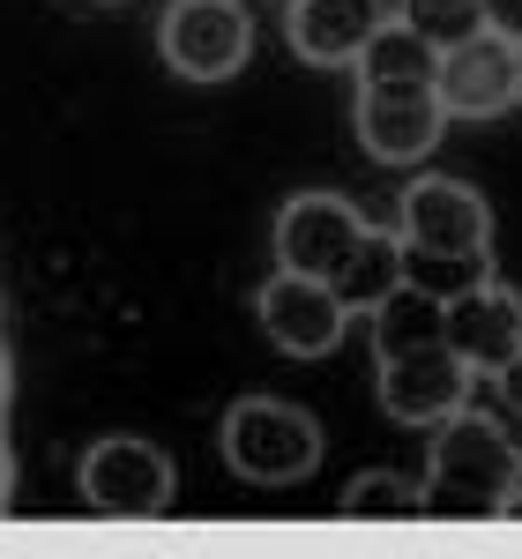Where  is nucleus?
Instances as JSON below:
<instances>
[{
    "label": "nucleus",
    "mask_w": 522,
    "mask_h": 559,
    "mask_svg": "<svg viewBox=\"0 0 522 559\" xmlns=\"http://www.w3.org/2000/svg\"><path fill=\"white\" fill-rule=\"evenodd\" d=\"M373 8H381V15H389V8H403V0H373Z\"/></svg>",
    "instance_id": "obj_21"
},
{
    "label": "nucleus",
    "mask_w": 522,
    "mask_h": 559,
    "mask_svg": "<svg viewBox=\"0 0 522 559\" xmlns=\"http://www.w3.org/2000/svg\"><path fill=\"white\" fill-rule=\"evenodd\" d=\"M344 515L403 522V515H418V485H411V477H389V471H366V477L344 485Z\"/></svg>",
    "instance_id": "obj_16"
},
{
    "label": "nucleus",
    "mask_w": 522,
    "mask_h": 559,
    "mask_svg": "<svg viewBox=\"0 0 522 559\" xmlns=\"http://www.w3.org/2000/svg\"><path fill=\"white\" fill-rule=\"evenodd\" d=\"M83 500L97 515H165L173 508V463H165V448H150V440H134V432H112V440H97L83 455Z\"/></svg>",
    "instance_id": "obj_6"
},
{
    "label": "nucleus",
    "mask_w": 522,
    "mask_h": 559,
    "mask_svg": "<svg viewBox=\"0 0 522 559\" xmlns=\"http://www.w3.org/2000/svg\"><path fill=\"white\" fill-rule=\"evenodd\" d=\"M224 463L247 485H299L321 463V426L276 395H247L224 411Z\"/></svg>",
    "instance_id": "obj_3"
},
{
    "label": "nucleus",
    "mask_w": 522,
    "mask_h": 559,
    "mask_svg": "<svg viewBox=\"0 0 522 559\" xmlns=\"http://www.w3.org/2000/svg\"><path fill=\"white\" fill-rule=\"evenodd\" d=\"M157 52L187 83H232L254 52V15L239 0H173L157 23Z\"/></svg>",
    "instance_id": "obj_4"
},
{
    "label": "nucleus",
    "mask_w": 522,
    "mask_h": 559,
    "mask_svg": "<svg viewBox=\"0 0 522 559\" xmlns=\"http://www.w3.org/2000/svg\"><path fill=\"white\" fill-rule=\"evenodd\" d=\"M515 485H522V455L508 448V432L493 418H478L471 403L434 418V471L418 485V515H448V522L508 515Z\"/></svg>",
    "instance_id": "obj_2"
},
{
    "label": "nucleus",
    "mask_w": 522,
    "mask_h": 559,
    "mask_svg": "<svg viewBox=\"0 0 522 559\" xmlns=\"http://www.w3.org/2000/svg\"><path fill=\"white\" fill-rule=\"evenodd\" d=\"M381 23H389V15H381L373 0H292L284 38H292V52L313 60V68H351Z\"/></svg>",
    "instance_id": "obj_12"
},
{
    "label": "nucleus",
    "mask_w": 522,
    "mask_h": 559,
    "mask_svg": "<svg viewBox=\"0 0 522 559\" xmlns=\"http://www.w3.org/2000/svg\"><path fill=\"white\" fill-rule=\"evenodd\" d=\"M440 97L434 83H358V142L381 165H418L440 142Z\"/></svg>",
    "instance_id": "obj_10"
},
{
    "label": "nucleus",
    "mask_w": 522,
    "mask_h": 559,
    "mask_svg": "<svg viewBox=\"0 0 522 559\" xmlns=\"http://www.w3.org/2000/svg\"><path fill=\"white\" fill-rule=\"evenodd\" d=\"M515 97H522V45H515Z\"/></svg>",
    "instance_id": "obj_20"
},
{
    "label": "nucleus",
    "mask_w": 522,
    "mask_h": 559,
    "mask_svg": "<svg viewBox=\"0 0 522 559\" xmlns=\"http://www.w3.org/2000/svg\"><path fill=\"white\" fill-rule=\"evenodd\" d=\"M434 60H440V45L418 23H381L351 68H358V83H434Z\"/></svg>",
    "instance_id": "obj_14"
},
{
    "label": "nucleus",
    "mask_w": 522,
    "mask_h": 559,
    "mask_svg": "<svg viewBox=\"0 0 522 559\" xmlns=\"http://www.w3.org/2000/svg\"><path fill=\"white\" fill-rule=\"evenodd\" d=\"M485 31H500L508 45H522V0H478Z\"/></svg>",
    "instance_id": "obj_17"
},
{
    "label": "nucleus",
    "mask_w": 522,
    "mask_h": 559,
    "mask_svg": "<svg viewBox=\"0 0 522 559\" xmlns=\"http://www.w3.org/2000/svg\"><path fill=\"white\" fill-rule=\"evenodd\" d=\"M395 239H403V276L426 284L434 299L463 292L485 276V247H493V210L478 187L448 173H426L395 194Z\"/></svg>",
    "instance_id": "obj_1"
},
{
    "label": "nucleus",
    "mask_w": 522,
    "mask_h": 559,
    "mask_svg": "<svg viewBox=\"0 0 522 559\" xmlns=\"http://www.w3.org/2000/svg\"><path fill=\"white\" fill-rule=\"evenodd\" d=\"M395 284H403V239L395 231H373L366 224V239H358V254L344 261V276H336V299L351 313H366L373 299H389Z\"/></svg>",
    "instance_id": "obj_15"
},
{
    "label": "nucleus",
    "mask_w": 522,
    "mask_h": 559,
    "mask_svg": "<svg viewBox=\"0 0 522 559\" xmlns=\"http://www.w3.org/2000/svg\"><path fill=\"white\" fill-rule=\"evenodd\" d=\"M434 97H440V112H455V120H493V112H508V105H515V45L500 38V31L440 45Z\"/></svg>",
    "instance_id": "obj_9"
},
{
    "label": "nucleus",
    "mask_w": 522,
    "mask_h": 559,
    "mask_svg": "<svg viewBox=\"0 0 522 559\" xmlns=\"http://www.w3.org/2000/svg\"><path fill=\"white\" fill-rule=\"evenodd\" d=\"M358 239H366V216L351 210L344 194H299V202H284V216H276V261L292 276L336 284L344 261L358 254Z\"/></svg>",
    "instance_id": "obj_7"
},
{
    "label": "nucleus",
    "mask_w": 522,
    "mask_h": 559,
    "mask_svg": "<svg viewBox=\"0 0 522 559\" xmlns=\"http://www.w3.org/2000/svg\"><path fill=\"white\" fill-rule=\"evenodd\" d=\"M500 395H508V411H522V350L500 366Z\"/></svg>",
    "instance_id": "obj_19"
},
{
    "label": "nucleus",
    "mask_w": 522,
    "mask_h": 559,
    "mask_svg": "<svg viewBox=\"0 0 522 559\" xmlns=\"http://www.w3.org/2000/svg\"><path fill=\"white\" fill-rule=\"evenodd\" d=\"M455 403H471V366L448 344H418V350L381 358V411L395 426H434Z\"/></svg>",
    "instance_id": "obj_11"
},
{
    "label": "nucleus",
    "mask_w": 522,
    "mask_h": 559,
    "mask_svg": "<svg viewBox=\"0 0 522 559\" xmlns=\"http://www.w3.org/2000/svg\"><path fill=\"white\" fill-rule=\"evenodd\" d=\"M440 344L455 350L471 373H500L522 350V299L508 284H493V276L448 292V306H440Z\"/></svg>",
    "instance_id": "obj_8"
},
{
    "label": "nucleus",
    "mask_w": 522,
    "mask_h": 559,
    "mask_svg": "<svg viewBox=\"0 0 522 559\" xmlns=\"http://www.w3.org/2000/svg\"><path fill=\"white\" fill-rule=\"evenodd\" d=\"M254 321L284 358H329V350L344 344V329H351V306L336 299V284L276 269V276L254 292Z\"/></svg>",
    "instance_id": "obj_5"
},
{
    "label": "nucleus",
    "mask_w": 522,
    "mask_h": 559,
    "mask_svg": "<svg viewBox=\"0 0 522 559\" xmlns=\"http://www.w3.org/2000/svg\"><path fill=\"white\" fill-rule=\"evenodd\" d=\"M411 8V23L426 15V23H448V15H463V8H478V0H403Z\"/></svg>",
    "instance_id": "obj_18"
},
{
    "label": "nucleus",
    "mask_w": 522,
    "mask_h": 559,
    "mask_svg": "<svg viewBox=\"0 0 522 559\" xmlns=\"http://www.w3.org/2000/svg\"><path fill=\"white\" fill-rule=\"evenodd\" d=\"M440 306L426 284H395L389 299H373L366 313H373V358H395V350H418V344H440Z\"/></svg>",
    "instance_id": "obj_13"
}]
</instances>
